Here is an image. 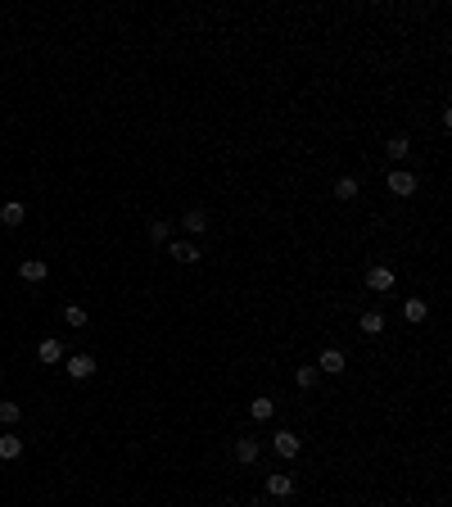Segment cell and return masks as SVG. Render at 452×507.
<instances>
[{"instance_id":"obj_1","label":"cell","mask_w":452,"mask_h":507,"mask_svg":"<svg viewBox=\"0 0 452 507\" xmlns=\"http://www.w3.org/2000/svg\"><path fill=\"white\" fill-rule=\"evenodd\" d=\"M272 448H276V457H285V462H290V457L303 453V439L290 435V430H281V435H272Z\"/></svg>"},{"instance_id":"obj_2","label":"cell","mask_w":452,"mask_h":507,"mask_svg":"<svg viewBox=\"0 0 452 507\" xmlns=\"http://www.w3.org/2000/svg\"><path fill=\"white\" fill-rule=\"evenodd\" d=\"M384 181H389L393 195H411V190H416V177H411L407 168H389V177H384Z\"/></svg>"},{"instance_id":"obj_3","label":"cell","mask_w":452,"mask_h":507,"mask_svg":"<svg viewBox=\"0 0 452 507\" xmlns=\"http://www.w3.org/2000/svg\"><path fill=\"white\" fill-rule=\"evenodd\" d=\"M393 281H398V276H393V267H371V272H367V290L389 294V290H393Z\"/></svg>"},{"instance_id":"obj_4","label":"cell","mask_w":452,"mask_h":507,"mask_svg":"<svg viewBox=\"0 0 452 507\" xmlns=\"http://www.w3.org/2000/svg\"><path fill=\"white\" fill-rule=\"evenodd\" d=\"M18 276H23V281H32V285H41L45 276H50V267H45L41 258H23V263H18Z\"/></svg>"},{"instance_id":"obj_5","label":"cell","mask_w":452,"mask_h":507,"mask_svg":"<svg viewBox=\"0 0 452 507\" xmlns=\"http://www.w3.org/2000/svg\"><path fill=\"white\" fill-rule=\"evenodd\" d=\"M267 494H272V499H290V494H294V476L272 471V476H267Z\"/></svg>"},{"instance_id":"obj_6","label":"cell","mask_w":452,"mask_h":507,"mask_svg":"<svg viewBox=\"0 0 452 507\" xmlns=\"http://www.w3.org/2000/svg\"><path fill=\"white\" fill-rule=\"evenodd\" d=\"M344 367H349V358H344L340 349H321V358H316V371H330V376H340Z\"/></svg>"},{"instance_id":"obj_7","label":"cell","mask_w":452,"mask_h":507,"mask_svg":"<svg viewBox=\"0 0 452 507\" xmlns=\"http://www.w3.org/2000/svg\"><path fill=\"white\" fill-rule=\"evenodd\" d=\"M68 376H73V380L95 376V358H91V353H73V358H68Z\"/></svg>"},{"instance_id":"obj_8","label":"cell","mask_w":452,"mask_h":507,"mask_svg":"<svg viewBox=\"0 0 452 507\" xmlns=\"http://www.w3.org/2000/svg\"><path fill=\"white\" fill-rule=\"evenodd\" d=\"M181 227L195 231V236H204L208 231V213H204V208H186V213H181Z\"/></svg>"},{"instance_id":"obj_9","label":"cell","mask_w":452,"mask_h":507,"mask_svg":"<svg viewBox=\"0 0 452 507\" xmlns=\"http://www.w3.org/2000/svg\"><path fill=\"white\" fill-rule=\"evenodd\" d=\"M168 254L177 258V263H199V250H195L190 241H172V245H168Z\"/></svg>"},{"instance_id":"obj_10","label":"cell","mask_w":452,"mask_h":507,"mask_svg":"<svg viewBox=\"0 0 452 507\" xmlns=\"http://www.w3.org/2000/svg\"><path fill=\"white\" fill-rule=\"evenodd\" d=\"M23 217H27V208L18 204V199H9V204L0 208V222H5V227H18V222H23Z\"/></svg>"},{"instance_id":"obj_11","label":"cell","mask_w":452,"mask_h":507,"mask_svg":"<svg viewBox=\"0 0 452 507\" xmlns=\"http://www.w3.org/2000/svg\"><path fill=\"white\" fill-rule=\"evenodd\" d=\"M358 331H362V336H380V331H384V313H362Z\"/></svg>"},{"instance_id":"obj_12","label":"cell","mask_w":452,"mask_h":507,"mask_svg":"<svg viewBox=\"0 0 452 507\" xmlns=\"http://www.w3.org/2000/svg\"><path fill=\"white\" fill-rule=\"evenodd\" d=\"M36 358H41V362H59L64 358V344L59 340H41V344H36Z\"/></svg>"},{"instance_id":"obj_13","label":"cell","mask_w":452,"mask_h":507,"mask_svg":"<svg viewBox=\"0 0 452 507\" xmlns=\"http://www.w3.org/2000/svg\"><path fill=\"white\" fill-rule=\"evenodd\" d=\"M235 457H240V462H258V439L254 435H245V439H240V444H235Z\"/></svg>"},{"instance_id":"obj_14","label":"cell","mask_w":452,"mask_h":507,"mask_svg":"<svg viewBox=\"0 0 452 507\" xmlns=\"http://www.w3.org/2000/svg\"><path fill=\"white\" fill-rule=\"evenodd\" d=\"M18 453H23V439H18V435H0V457H5V462H14Z\"/></svg>"},{"instance_id":"obj_15","label":"cell","mask_w":452,"mask_h":507,"mask_svg":"<svg viewBox=\"0 0 452 507\" xmlns=\"http://www.w3.org/2000/svg\"><path fill=\"white\" fill-rule=\"evenodd\" d=\"M18 417H23V408H18L14 399H0V426H14Z\"/></svg>"},{"instance_id":"obj_16","label":"cell","mask_w":452,"mask_h":507,"mask_svg":"<svg viewBox=\"0 0 452 507\" xmlns=\"http://www.w3.org/2000/svg\"><path fill=\"white\" fill-rule=\"evenodd\" d=\"M425 299H407V304H402V317H407V322H425Z\"/></svg>"},{"instance_id":"obj_17","label":"cell","mask_w":452,"mask_h":507,"mask_svg":"<svg viewBox=\"0 0 452 507\" xmlns=\"http://www.w3.org/2000/svg\"><path fill=\"white\" fill-rule=\"evenodd\" d=\"M407 150H411V141H407V136H389L384 155H389V159H407Z\"/></svg>"},{"instance_id":"obj_18","label":"cell","mask_w":452,"mask_h":507,"mask_svg":"<svg viewBox=\"0 0 452 507\" xmlns=\"http://www.w3.org/2000/svg\"><path fill=\"white\" fill-rule=\"evenodd\" d=\"M249 413H254V422H267V417L276 413V404H272V399H254V404H249Z\"/></svg>"},{"instance_id":"obj_19","label":"cell","mask_w":452,"mask_h":507,"mask_svg":"<svg viewBox=\"0 0 452 507\" xmlns=\"http://www.w3.org/2000/svg\"><path fill=\"white\" fill-rule=\"evenodd\" d=\"M168 236H172L168 217H154V222H150V241H154V245H163V241H168Z\"/></svg>"},{"instance_id":"obj_20","label":"cell","mask_w":452,"mask_h":507,"mask_svg":"<svg viewBox=\"0 0 452 507\" xmlns=\"http://www.w3.org/2000/svg\"><path fill=\"white\" fill-rule=\"evenodd\" d=\"M294 380H299V390H312L316 385V367H312V362H303V367L294 371Z\"/></svg>"},{"instance_id":"obj_21","label":"cell","mask_w":452,"mask_h":507,"mask_svg":"<svg viewBox=\"0 0 452 507\" xmlns=\"http://www.w3.org/2000/svg\"><path fill=\"white\" fill-rule=\"evenodd\" d=\"M353 195H358V181H353V177H340V181H335V199H353Z\"/></svg>"},{"instance_id":"obj_22","label":"cell","mask_w":452,"mask_h":507,"mask_svg":"<svg viewBox=\"0 0 452 507\" xmlns=\"http://www.w3.org/2000/svg\"><path fill=\"white\" fill-rule=\"evenodd\" d=\"M64 322H68V327H86V308L68 304V308H64Z\"/></svg>"}]
</instances>
